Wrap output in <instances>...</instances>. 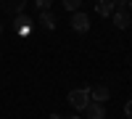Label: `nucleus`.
I'll use <instances>...</instances> for the list:
<instances>
[{
    "label": "nucleus",
    "mask_w": 132,
    "mask_h": 119,
    "mask_svg": "<svg viewBox=\"0 0 132 119\" xmlns=\"http://www.w3.org/2000/svg\"><path fill=\"white\" fill-rule=\"evenodd\" d=\"M87 103H90V88H79L69 93V106H74L77 111H85Z\"/></svg>",
    "instance_id": "obj_1"
},
{
    "label": "nucleus",
    "mask_w": 132,
    "mask_h": 119,
    "mask_svg": "<svg viewBox=\"0 0 132 119\" xmlns=\"http://www.w3.org/2000/svg\"><path fill=\"white\" fill-rule=\"evenodd\" d=\"M71 29H74V32H87V29H90V19H87V13L74 11V16H71Z\"/></svg>",
    "instance_id": "obj_2"
},
{
    "label": "nucleus",
    "mask_w": 132,
    "mask_h": 119,
    "mask_svg": "<svg viewBox=\"0 0 132 119\" xmlns=\"http://www.w3.org/2000/svg\"><path fill=\"white\" fill-rule=\"evenodd\" d=\"M85 114H87V119H106V106L90 101V103L85 106Z\"/></svg>",
    "instance_id": "obj_3"
},
{
    "label": "nucleus",
    "mask_w": 132,
    "mask_h": 119,
    "mask_svg": "<svg viewBox=\"0 0 132 119\" xmlns=\"http://www.w3.org/2000/svg\"><path fill=\"white\" fill-rule=\"evenodd\" d=\"M108 95H111V90H108L106 85H95V88H90V101H95V103H106Z\"/></svg>",
    "instance_id": "obj_4"
},
{
    "label": "nucleus",
    "mask_w": 132,
    "mask_h": 119,
    "mask_svg": "<svg viewBox=\"0 0 132 119\" xmlns=\"http://www.w3.org/2000/svg\"><path fill=\"white\" fill-rule=\"evenodd\" d=\"M111 16H114V27H116V29H127V27H129V21H132L129 11H124V8H119L116 13H111Z\"/></svg>",
    "instance_id": "obj_5"
},
{
    "label": "nucleus",
    "mask_w": 132,
    "mask_h": 119,
    "mask_svg": "<svg viewBox=\"0 0 132 119\" xmlns=\"http://www.w3.org/2000/svg\"><path fill=\"white\" fill-rule=\"evenodd\" d=\"M24 5H27V0H3V11H8V13H21L24 11Z\"/></svg>",
    "instance_id": "obj_6"
},
{
    "label": "nucleus",
    "mask_w": 132,
    "mask_h": 119,
    "mask_svg": "<svg viewBox=\"0 0 132 119\" xmlns=\"http://www.w3.org/2000/svg\"><path fill=\"white\" fill-rule=\"evenodd\" d=\"M95 11L101 16H111L114 13V0H95Z\"/></svg>",
    "instance_id": "obj_7"
},
{
    "label": "nucleus",
    "mask_w": 132,
    "mask_h": 119,
    "mask_svg": "<svg viewBox=\"0 0 132 119\" xmlns=\"http://www.w3.org/2000/svg\"><path fill=\"white\" fill-rule=\"evenodd\" d=\"M40 24L45 29H56V16H53L50 11H42V13H40Z\"/></svg>",
    "instance_id": "obj_8"
},
{
    "label": "nucleus",
    "mask_w": 132,
    "mask_h": 119,
    "mask_svg": "<svg viewBox=\"0 0 132 119\" xmlns=\"http://www.w3.org/2000/svg\"><path fill=\"white\" fill-rule=\"evenodd\" d=\"M61 3H63V8H66V11H71V13H74V11H79L82 0H61Z\"/></svg>",
    "instance_id": "obj_9"
},
{
    "label": "nucleus",
    "mask_w": 132,
    "mask_h": 119,
    "mask_svg": "<svg viewBox=\"0 0 132 119\" xmlns=\"http://www.w3.org/2000/svg\"><path fill=\"white\" fill-rule=\"evenodd\" d=\"M50 3H53V0H35V5H37L40 11H48V8H50Z\"/></svg>",
    "instance_id": "obj_10"
},
{
    "label": "nucleus",
    "mask_w": 132,
    "mask_h": 119,
    "mask_svg": "<svg viewBox=\"0 0 132 119\" xmlns=\"http://www.w3.org/2000/svg\"><path fill=\"white\" fill-rule=\"evenodd\" d=\"M124 114H127V119H132V101H127V106H124Z\"/></svg>",
    "instance_id": "obj_11"
},
{
    "label": "nucleus",
    "mask_w": 132,
    "mask_h": 119,
    "mask_svg": "<svg viewBox=\"0 0 132 119\" xmlns=\"http://www.w3.org/2000/svg\"><path fill=\"white\" fill-rule=\"evenodd\" d=\"M127 3H129V0H114V5H119V8H124Z\"/></svg>",
    "instance_id": "obj_12"
},
{
    "label": "nucleus",
    "mask_w": 132,
    "mask_h": 119,
    "mask_svg": "<svg viewBox=\"0 0 132 119\" xmlns=\"http://www.w3.org/2000/svg\"><path fill=\"white\" fill-rule=\"evenodd\" d=\"M127 5H129V11H132V0H129V3H127Z\"/></svg>",
    "instance_id": "obj_13"
},
{
    "label": "nucleus",
    "mask_w": 132,
    "mask_h": 119,
    "mask_svg": "<svg viewBox=\"0 0 132 119\" xmlns=\"http://www.w3.org/2000/svg\"><path fill=\"white\" fill-rule=\"evenodd\" d=\"M69 119H79V116H69Z\"/></svg>",
    "instance_id": "obj_14"
},
{
    "label": "nucleus",
    "mask_w": 132,
    "mask_h": 119,
    "mask_svg": "<svg viewBox=\"0 0 132 119\" xmlns=\"http://www.w3.org/2000/svg\"><path fill=\"white\" fill-rule=\"evenodd\" d=\"M0 32H3V24H0Z\"/></svg>",
    "instance_id": "obj_15"
},
{
    "label": "nucleus",
    "mask_w": 132,
    "mask_h": 119,
    "mask_svg": "<svg viewBox=\"0 0 132 119\" xmlns=\"http://www.w3.org/2000/svg\"><path fill=\"white\" fill-rule=\"evenodd\" d=\"M93 3H95V0H93Z\"/></svg>",
    "instance_id": "obj_16"
}]
</instances>
